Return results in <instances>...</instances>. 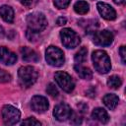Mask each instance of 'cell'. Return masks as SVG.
<instances>
[{"label":"cell","mask_w":126,"mask_h":126,"mask_svg":"<svg viewBox=\"0 0 126 126\" xmlns=\"http://www.w3.org/2000/svg\"><path fill=\"white\" fill-rule=\"evenodd\" d=\"M96 8H97L98 13L100 14V16L103 19L112 21L116 18V12L110 5H108L104 2H98L96 4Z\"/></svg>","instance_id":"cell-11"},{"label":"cell","mask_w":126,"mask_h":126,"mask_svg":"<svg viewBox=\"0 0 126 126\" xmlns=\"http://www.w3.org/2000/svg\"><path fill=\"white\" fill-rule=\"evenodd\" d=\"M87 53H88V49L86 47H81L74 57L75 62L77 64H82L83 62H85L87 59Z\"/></svg>","instance_id":"cell-20"},{"label":"cell","mask_w":126,"mask_h":126,"mask_svg":"<svg viewBox=\"0 0 126 126\" xmlns=\"http://www.w3.org/2000/svg\"><path fill=\"white\" fill-rule=\"evenodd\" d=\"M3 33H4V30L2 27H0V35H3Z\"/></svg>","instance_id":"cell-30"},{"label":"cell","mask_w":126,"mask_h":126,"mask_svg":"<svg viewBox=\"0 0 126 126\" xmlns=\"http://www.w3.org/2000/svg\"><path fill=\"white\" fill-rule=\"evenodd\" d=\"M22 125H41V123L38 120H36L35 118L30 117V118H27L26 120H24L22 122Z\"/></svg>","instance_id":"cell-24"},{"label":"cell","mask_w":126,"mask_h":126,"mask_svg":"<svg viewBox=\"0 0 126 126\" xmlns=\"http://www.w3.org/2000/svg\"><path fill=\"white\" fill-rule=\"evenodd\" d=\"M92 118L100 122V123H102V124L107 123L108 120H109L108 113L106 112L105 109H103L101 107H96L92 111Z\"/></svg>","instance_id":"cell-14"},{"label":"cell","mask_w":126,"mask_h":126,"mask_svg":"<svg viewBox=\"0 0 126 126\" xmlns=\"http://www.w3.org/2000/svg\"><path fill=\"white\" fill-rule=\"evenodd\" d=\"M20 2H21L24 6H26V7H30V6L32 5L33 0H20Z\"/></svg>","instance_id":"cell-28"},{"label":"cell","mask_w":126,"mask_h":126,"mask_svg":"<svg viewBox=\"0 0 126 126\" xmlns=\"http://www.w3.org/2000/svg\"><path fill=\"white\" fill-rule=\"evenodd\" d=\"M74 68L80 78H82L84 80H91L93 78V72L91 71V69L84 67L81 64H76L74 66Z\"/></svg>","instance_id":"cell-17"},{"label":"cell","mask_w":126,"mask_h":126,"mask_svg":"<svg viewBox=\"0 0 126 126\" xmlns=\"http://www.w3.org/2000/svg\"><path fill=\"white\" fill-rule=\"evenodd\" d=\"M119 53H120V57H121V60H122V62L125 64V62H126V48H125V46H121L120 47V49H119Z\"/></svg>","instance_id":"cell-26"},{"label":"cell","mask_w":126,"mask_h":126,"mask_svg":"<svg viewBox=\"0 0 126 126\" xmlns=\"http://www.w3.org/2000/svg\"><path fill=\"white\" fill-rule=\"evenodd\" d=\"M102 101H103L104 105H105L107 108H109L110 110H113V109L116 108V106H117V104H118V102H119V98H118V96H117L116 94H106L103 96Z\"/></svg>","instance_id":"cell-16"},{"label":"cell","mask_w":126,"mask_h":126,"mask_svg":"<svg viewBox=\"0 0 126 126\" xmlns=\"http://www.w3.org/2000/svg\"><path fill=\"white\" fill-rule=\"evenodd\" d=\"M37 33L38 32H34L32 31H31V30H28L26 35H27V37H28V39L30 41H35V39L37 38Z\"/></svg>","instance_id":"cell-25"},{"label":"cell","mask_w":126,"mask_h":126,"mask_svg":"<svg viewBox=\"0 0 126 126\" xmlns=\"http://www.w3.org/2000/svg\"><path fill=\"white\" fill-rule=\"evenodd\" d=\"M113 2H114L116 5H122V4H124L125 0H113Z\"/></svg>","instance_id":"cell-29"},{"label":"cell","mask_w":126,"mask_h":126,"mask_svg":"<svg viewBox=\"0 0 126 126\" xmlns=\"http://www.w3.org/2000/svg\"><path fill=\"white\" fill-rule=\"evenodd\" d=\"M71 0H54V5L58 9H65L69 6Z\"/></svg>","instance_id":"cell-22"},{"label":"cell","mask_w":126,"mask_h":126,"mask_svg":"<svg viewBox=\"0 0 126 126\" xmlns=\"http://www.w3.org/2000/svg\"><path fill=\"white\" fill-rule=\"evenodd\" d=\"M55 81L58 84V86L66 93H71L75 89V83L72 79V77L64 72V71H58L54 75Z\"/></svg>","instance_id":"cell-7"},{"label":"cell","mask_w":126,"mask_h":126,"mask_svg":"<svg viewBox=\"0 0 126 126\" xmlns=\"http://www.w3.org/2000/svg\"><path fill=\"white\" fill-rule=\"evenodd\" d=\"M45 59H46V62L53 67H60L65 62L63 51L60 48L53 45H50L49 47H47L45 51Z\"/></svg>","instance_id":"cell-4"},{"label":"cell","mask_w":126,"mask_h":126,"mask_svg":"<svg viewBox=\"0 0 126 126\" xmlns=\"http://www.w3.org/2000/svg\"><path fill=\"white\" fill-rule=\"evenodd\" d=\"M60 37L62 44L67 48H75L81 42L80 36L77 34V32L68 28L63 29L60 32Z\"/></svg>","instance_id":"cell-5"},{"label":"cell","mask_w":126,"mask_h":126,"mask_svg":"<svg viewBox=\"0 0 126 126\" xmlns=\"http://www.w3.org/2000/svg\"><path fill=\"white\" fill-rule=\"evenodd\" d=\"M17 61V55L5 46H0V62L4 65H13Z\"/></svg>","instance_id":"cell-12"},{"label":"cell","mask_w":126,"mask_h":126,"mask_svg":"<svg viewBox=\"0 0 126 126\" xmlns=\"http://www.w3.org/2000/svg\"><path fill=\"white\" fill-rule=\"evenodd\" d=\"M27 24L29 30L34 32H40L47 27V20L44 14L39 12H33L27 16Z\"/></svg>","instance_id":"cell-3"},{"label":"cell","mask_w":126,"mask_h":126,"mask_svg":"<svg viewBox=\"0 0 126 126\" xmlns=\"http://www.w3.org/2000/svg\"><path fill=\"white\" fill-rule=\"evenodd\" d=\"M11 81V75L6 72L5 70L0 69V82L1 83H8Z\"/></svg>","instance_id":"cell-23"},{"label":"cell","mask_w":126,"mask_h":126,"mask_svg":"<svg viewBox=\"0 0 126 126\" xmlns=\"http://www.w3.org/2000/svg\"><path fill=\"white\" fill-rule=\"evenodd\" d=\"M20 52L22 54V57L25 61L28 62H37L39 60L38 54L32 48L28 46H23L20 48Z\"/></svg>","instance_id":"cell-13"},{"label":"cell","mask_w":126,"mask_h":126,"mask_svg":"<svg viewBox=\"0 0 126 126\" xmlns=\"http://www.w3.org/2000/svg\"><path fill=\"white\" fill-rule=\"evenodd\" d=\"M0 17L6 23L11 24L14 22V10L8 5H3L0 7Z\"/></svg>","instance_id":"cell-15"},{"label":"cell","mask_w":126,"mask_h":126,"mask_svg":"<svg viewBox=\"0 0 126 126\" xmlns=\"http://www.w3.org/2000/svg\"><path fill=\"white\" fill-rule=\"evenodd\" d=\"M72 113H73V111H72L71 106L64 102L57 104L53 110V116L58 121H65V120L69 119L71 117Z\"/></svg>","instance_id":"cell-9"},{"label":"cell","mask_w":126,"mask_h":126,"mask_svg":"<svg viewBox=\"0 0 126 126\" xmlns=\"http://www.w3.org/2000/svg\"><path fill=\"white\" fill-rule=\"evenodd\" d=\"M46 93H47L50 96H52V97H56V96L59 94L57 88H56V87H55V85H54V84H52V83H50V84H48V85H47Z\"/></svg>","instance_id":"cell-21"},{"label":"cell","mask_w":126,"mask_h":126,"mask_svg":"<svg viewBox=\"0 0 126 126\" xmlns=\"http://www.w3.org/2000/svg\"><path fill=\"white\" fill-rule=\"evenodd\" d=\"M121 85H122V81H121L120 77H118V76H116V75L110 76V77L107 79V86H108L110 89L117 90V89L120 88Z\"/></svg>","instance_id":"cell-19"},{"label":"cell","mask_w":126,"mask_h":126,"mask_svg":"<svg viewBox=\"0 0 126 126\" xmlns=\"http://www.w3.org/2000/svg\"><path fill=\"white\" fill-rule=\"evenodd\" d=\"M67 23V20H66V18H64V17H59L58 19H57V25L58 26H63V25H65Z\"/></svg>","instance_id":"cell-27"},{"label":"cell","mask_w":126,"mask_h":126,"mask_svg":"<svg viewBox=\"0 0 126 126\" xmlns=\"http://www.w3.org/2000/svg\"><path fill=\"white\" fill-rule=\"evenodd\" d=\"M18 76L21 85L26 88H29L36 82L38 73L35 70V68L32 66H23L19 68Z\"/></svg>","instance_id":"cell-2"},{"label":"cell","mask_w":126,"mask_h":126,"mask_svg":"<svg viewBox=\"0 0 126 126\" xmlns=\"http://www.w3.org/2000/svg\"><path fill=\"white\" fill-rule=\"evenodd\" d=\"M2 118L6 125H14L20 121L21 112L13 105L6 104L2 108Z\"/></svg>","instance_id":"cell-6"},{"label":"cell","mask_w":126,"mask_h":126,"mask_svg":"<svg viewBox=\"0 0 126 126\" xmlns=\"http://www.w3.org/2000/svg\"><path fill=\"white\" fill-rule=\"evenodd\" d=\"M48 100L41 95H34L31 100V107L33 111L37 113L45 112L48 109Z\"/></svg>","instance_id":"cell-10"},{"label":"cell","mask_w":126,"mask_h":126,"mask_svg":"<svg viewBox=\"0 0 126 126\" xmlns=\"http://www.w3.org/2000/svg\"><path fill=\"white\" fill-rule=\"evenodd\" d=\"M113 42V34L107 30H102L94 32V43L98 46H108Z\"/></svg>","instance_id":"cell-8"},{"label":"cell","mask_w":126,"mask_h":126,"mask_svg":"<svg viewBox=\"0 0 126 126\" xmlns=\"http://www.w3.org/2000/svg\"><path fill=\"white\" fill-rule=\"evenodd\" d=\"M92 60L94 69L99 74H106L111 69L110 58L103 50H95L92 54Z\"/></svg>","instance_id":"cell-1"},{"label":"cell","mask_w":126,"mask_h":126,"mask_svg":"<svg viewBox=\"0 0 126 126\" xmlns=\"http://www.w3.org/2000/svg\"><path fill=\"white\" fill-rule=\"evenodd\" d=\"M74 10L76 13L80 14V15H85L89 12L90 10V5L86 2V1H83V0H80L78 2L75 3L74 5Z\"/></svg>","instance_id":"cell-18"}]
</instances>
